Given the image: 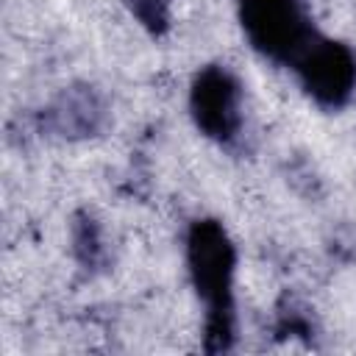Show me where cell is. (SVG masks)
<instances>
[{
    "instance_id": "5",
    "label": "cell",
    "mask_w": 356,
    "mask_h": 356,
    "mask_svg": "<svg viewBox=\"0 0 356 356\" xmlns=\"http://www.w3.org/2000/svg\"><path fill=\"white\" fill-rule=\"evenodd\" d=\"M50 122L64 136H92L103 122V103L89 89H70L50 108Z\"/></svg>"
},
{
    "instance_id": "6",
    "label": "cell",
    "mask_w": 356,
    "mask_h": 356,
    "mask_svg": "<svg viewBox=\"0 0 356 356\" xmlns=\"http://www.w3.org/2000/svg\"><path fill=\"white\" fill-rule=\"evenodd\" d=\"M128 6L134 17L153 33L164 31L170 22V0H128Z\"/></svg>"
},
{
    "instance_id": "3",
    "label": "cell",
    "mask_w": 356,
    "mask_h": 356,
    "mask_svg": "<svg viewBox=\"0 0 356 356\" xmlns=\"http://www.w3.org/2000/svg\"><path fill=\"white\" fill-rule=\"evenodd\" d=\"M303 89L328 108H339L356 89V53L348 44L314 36L292 64Z\"/></svg>"
},
{
    "instance_id": "1",
    "label": "cell",
    "mask_w": 356,
    "mask_h": 356,
    "mask_svg": "<svg viewBox=\"0 0 356 356\" xmlns=\"http://www.w3.org/2000/svg\"><path fill=\"white\" fill-rule=\"evenodd\" d=\"M186 259L195 289L206 303V328L225 348L234 334V245L225 228L214 220H197L186 236Z\"/></svg>"
},
{
    "instance_id": "2",
    "label": "cell",
    "mask_w": 356,
    "mask_h": 356,
    "mask_svg": "<svg viewBox=\"0 0 356 356\" xmlns=\"http://www.w3.org/2000/svg\"><path fill=\"white\" fill-rule=\"evenodd\" d=\"M239 17L250 44L273 61L295 64L317 36L300 0H239Z\"/></svg>"
},
{
    "instance_id": "4",
    "label": "cell",
    "mask_w": 356,
    "mask_h": 356,
    "mask_svg": "<svg viewBox=\"0 0 356 356\" xmlns=\"http://www.w3.org/2000/svg\"><path fill=\"white\" fill-rule=\"evenodd\" d=\"M192 117L197 128L217 139L231 142L242 128V86L225 67H206L192 83Z\"/></svg>"
}]
</instances>
